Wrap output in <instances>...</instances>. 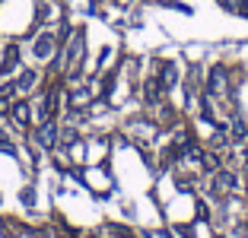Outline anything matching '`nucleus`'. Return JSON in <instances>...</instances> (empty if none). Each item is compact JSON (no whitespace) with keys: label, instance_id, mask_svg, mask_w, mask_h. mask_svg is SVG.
<instances>
[{"label":"nucleus","instance_id":"39448f33","mask_svg":"<svg viewBox=\"0 0 248 238\" xmlns=\"http://www.w3.org/2000/svg\"><path fill=\"white\" fill-rule=\"evenodd\" d=\"M32 86H35V73H32V70H22L19 79H16V92H29Z\"/></svg>","mask_w":248,"mask_h":238},{"label":"nucleus","instance_id":"20e7f679","mask_svg":"<svg viewBox=\"0 0 248 238\" xmlns=\"http://www.w3.org/2000/svg\"><path fill=\"white\" fill-rule=\"evenodd\" d=\"M51 54H54V35H42V38H38V42H35V58H51Z\"/></svg>","mask_w":248,"mask_h":238},{"label":"nucleus","instance_id":"f257e3e1","mask_svg":"<svg viewBox=\"0 0 248 238\" xmlns=\"http://www.w3.org/2000/svg\"><path fill=\"white\" fill-rule=\"evenodd\" d=\"M229 89V79H226V70L223 67H217V70L210 73V79H207V92L213 95V99H223Z\"/></svg>","mask_w":248,"mask_h":238},{"label":"nucleus","instance_id":"423d86ee","mask_svg":"<svg viewBox=\"0 0 248 238\" xmlns=\"http://www.w3.org/2000/svg\"><path fill=\"white\" fill-rule=\"evenodd\" d=\"M175 79H178V67H175V64H166V73H162V86L172 89V86H175Z\"/></svg>","mask_w":248,"mask_h":238},{"label":"nucleus","instance_id":"7ed1b4c3","mask_svg":"<svg viewBox=\"0 0 248 238\" xmlns=\"http://www.w3.org/2000/svg\"><path fill=\"white\" fill-rule=\"evenodd\" d=\"M10 118H13V124L16 127H29V105H26V102H13V105H10Z\"/></svg>","mask_w":248,"mask_h":238},{"label":"nucleus","instance_id":"f03ea898","mask_svg":"<svg viewBox=\"0 0 248 238\" xmlns=\"http://www.w3.org/2000/svg\"><path fill=\"white\" fill-rule=\"evenodd\" d=\"M35 137H38V143H42L45 149H51L54 140H58V127H54V121H42V127L35 130Z\"/></svg>","mask_w":248,"mask_h":238}]
</instances>
